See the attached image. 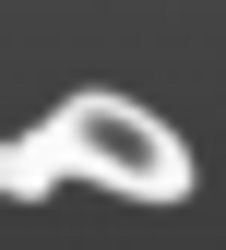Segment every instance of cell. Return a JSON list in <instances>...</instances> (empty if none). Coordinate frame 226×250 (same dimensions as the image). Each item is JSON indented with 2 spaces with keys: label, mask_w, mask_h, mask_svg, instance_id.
I'll list each match as a JSON object with an SVG mask.
<instances>
[{
  "label": "cell",
  "mask_w": 226,
  "mask_h": 250,
  "mask_svg": "<svg viewBox=\"0 0 226 250\" xmlns=\"http://www.w3.org/2000/svg\"><path fill=\"white\" fill-rule=\"evenodd\" d=\"M107 191V203H190V143L167 131V107L119 96V83H83V96H60L36 131L0 143V191Z\"/></svg>",
  "instance_id": "1"
}]
</instances>
